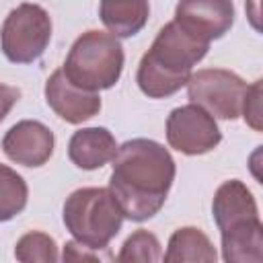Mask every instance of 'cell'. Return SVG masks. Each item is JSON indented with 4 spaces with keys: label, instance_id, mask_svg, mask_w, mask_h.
I'll use <instances>...</instances> for the list:
<instances>
[{
    "label": "cell",
    "instance_id": "1",
    "mask_svg": "<svg viewBox=\"0 0 263 263\" xmlns=\"http://www.w3.org/2000/svg\"><path fill=\"white\" fill-rule=\"evenodd\" d=\"M109 191L123 218L134 222L150 220L160 212L175 181L171 152L148 138H134L117 146L113 156Z\"/></svg>",
    "mask_w": 263,
    "mask_h": 263
},
{
    "label": "cell",
    "instance_id": "2",
    "mask_svg": "<svg viewBox=\"0 0 263 263\" xmlns=\"http://www.w3.org/2000/svg\"><path fill=\"white\" fill-rule=\"evenodd\" d=\"M208 49V41L189 35L175 21L166 23L138 64L136 82L140 90L150 99H166L179 92Z\"/></svg>",
    "mask_w": 263,
    "mask_h": 263
},
{
    "label": "cell",
    "instance_id": "3",
    "mask_svg": "<svg viewBox=\"0 0 263 263\" xmlns=\"http://www.w3.org/2000/svg\"><path fill=\"white\" fill-rule=\"evenodd\" d=\"M212 216L222 236V259L226 263L263 261V224L251 189L238 181H224L212 201Z\"/></svg>",
    "mask_w": 263,
    "mask_h": 263
},
{
    "label": "cell",
    "instance_id": "4",
    "mask_svg": "<svg viewBox=\"0 0 263 263\" xmlns=\"http://www.w3.org/2000/svg\"><path fill=\"white\" fill-rule=\"evenodd\" d=\"M66 230L95 251H105L123 224V214L109 187H80L64 201Z\"/></svg>",
    "mask_w": 263,
    "mask_h": 263
},
{
    "label": "cell",
    "instance_id": "5",
    "mask_svg": "<svg viewBox=\"0 0 263 263\" xmlns=\"http://www.w3.org/2000/svg\"><path fill=\"white\" fill-rule=\"evenodd\" d=\"M123 60V47L115 35L90 29L72 43L62 70L72 84L99 92L117 84Z\"/></svg>",
    "mask_w": 263,
    "mask_h": 263
},
{
    "label": "cell",
    "instance_id": "6",
    "mask_svg": "<svg viewBox=\"0 0 263 263\" xmlns=\"http://www.w3.org/2000/svg\"><path fill=\"white\" fill-rule=\"evenodd\" d=\"M51 41L49 12L33 2H23L8 12L0 29V47L12 64H33Z\"/></svg>",
    "mask_w": 263,
    "mask_h": 263
},
{
    "label": "cell",
    "instance_id": "7",
    "mask_svg": "<svg viewBox=\"0 0 263 263\" xmlns=\"http://www.w3.org/2000/svg\"><path fill=\"white\" fill-rule=\"evenodd\" d=\"M247 82L232 70L203 68L189 76L187 95L191 103L203 107L212 117L236 119L242 109Z\"/></svg>",
    "mask_w": 263,
    "mask_h": 263
},
{
    "label": "cell",
    "instance_id": "8",
    "mask_svg": "<svg viewBox=\"0 0 263 263\" xmlns=\"http://www.w3.org/2000/svg\"><path fill=\"white\" fill-rule=\"evenodd\" d=\"M220 140L222 132L216 119L195 103L181 105L166 117V142L181 154L199 156L212 152Z\"/></svg>",
    "mask_w": 263,
    "mask_h": 263
},
{
    "label": "cell",
    "instance_id": "9",
    "mask_svg": "<svg viewBox=\"0 0 263 263\" xmlns=\"http://www.w3.org/2000/svg\"><path fill=\"white\" fill-rule=\"evenodd\" d=\"M189 35L212 43L234 25L232 0H179L173 18Z\"/></svg>",
    "mask_w": 263,
    "mask_h": 263
},
{
    "label": "cell",
    "instance_id": "10",
    "mask_svg": "<svg viewBox=\"0 0 263 263\" xmlns=\"http://www.w3.org/2000/svg\"><path fill=\"white\" fill-rule=\"evenodd\" d=\"M53 146V132L37 119H23L14 123L2 138V150L8 160L29 168L43 166L51 158Z\"/></svg>",
    "mask_w": 263,
    "mask_h": 263
},
{
    "label": "cell",
    "instance_id": "11",
    "mask_svg": "<svg viewBox=\"0 0 263 263\" xmlns=\"http://www.w3.org/2000/svg\"><path fill=\"white\" fill-rule=\"evenodd\" d=\"M45 101L58 117H62L66 123H72V125H78L101 111L99 92L72 84L62 68H58L47 78Z\"/></svg>",
    "mask_w": 263,
    "mask_h": 263
},
{
    "label": "cell",
    "instance_id": "12",
    "mask_svg": "<svg viewBox=\"0 0 263 263\" xmlns=\"http://www.w3.org/2000/svg\"><path fill=\"white\" fill-rule=\"evenodd\" d=\"M117 152L115 136L107 127H82L68 142V158L82 171H97L113 160Z\"/></svg>",
    "mask_w": 263,
    "mask_h": 263
},
{
    "label": "cell",
    "instance_id": "13",
    "mask_svg": "<svg viewBox=\"0 0 263 263\" xmlns=\"http://www.w3.org/2000/svg\"><path fill=\"white\" fill-rule=\"evenodd\" d=\"M99 16L107 31L117 39L138 35L150 16L148 0H101Z\"/></svg>",
    "mask_w": 263,
    "mask_h": 263
},
{
    "label": "cell",
    "instance_id": "14",
    "mask_svg": "<svg viewBox=\"0 0 263 263\" xmlns=\"http://www.w3.org/2000/svg\"><path fill=\"white\" fill-rule=\"evenodd\" d=\"M162 259L166 263H181V261L216 263L218 253L203 230L195 226H183L171 234L166 253L162 255Z\"/></svg>",
    "mask_w": 263,
    "mask_h": 263
},
{
    "label": "cell",
    "instance_id": "15",
    "mask_svg": "<svg viewBox=\"0 0 263 263\" xmlns=\"http://www.w3.org/2000/svg\"><path fill=\"white\" fill-rule=\"evenodd\" d=\"M29 199V187L25 179L10 166L0 164V222L16 218Z\"/></svg>",
    "mask_w": 263,
    "mask_h": 263
},
{
    "label": "cell",
    "instance_id": "16",
    "mask_svg": "<svg viewBox=\"0 0 263 263\" xmlns=\"http://www.w3.org/2000/svg\"><path fill=\"white\" fill-rule=\"evenodd\" d=\"M14 257L23 263H31V261L53 263L60 259L55 240L49 234L39 232V230H31L18 238V242L14 247Z\"/></svg>",
    "mask_w": 263,
    "mask_h": 263
},
{
    "label": "cell",
    "instance_id": "17",
    "mask_svg": "<svg viewBox=\"0 0 263 263\" xmlns=\"http://www.w3.org/2000/svg\"><path fill=\"white\" fill-rule=\"evenodd\" d=\"M160 259H162V251H160V242H158L156 234L142 230V228L132 232L125 238V242L121 245V251L117 255V261H121V263H132V261L154 263Z\"/></svg>",
    "mask_w": 263,
    "mask_h": 263
},
{
    "label": "cell",
    "instance_id": "18",
    "mask_svg": "<svg viewBox=\"0 0 263 263\" xmlns=\"http://www.w3.org/2000/svg\"><path fill=\"white\" fill-rule=\"evenodd\" d=\"M240 115L255 132L263 129V125H261V80H255L251 86H247Z\"/></svg>",
    "mask_w": 263,
    "mask_h": 263
},
{
    "label": "cell",
    "instance_id": "19",
    "mask_svg": "<svg viewBox=\"0 0 263 263\" xmlns=\"http://www.w3.org/2000/svg\"><path fill=\"white\" fill-rule=\"evenodd\" d=\"M64 261H80V259H90V261H99L101 253L95 249H88L86 245H80L78 240H70L64 245Z\"/></svg>",
    "mask_w": 263,
    "mask_h": 263
},
{
    "label": "cell",
    "instance_id": "20",
    "mask_svg": "<svg viewBox=\"0 0 263 263\" xmlns=\"http://www.w3.org/2000/svg\"><path fill=\"white\" fill-rule=\"evenodd\" d=\"M18 99H21V90L16 86L2 84L0 82V123L4 121V117L8 115V111L14 107V103Z\"/></svg>",
    "mask_w": 263,
    "mask_h": 263
}]
</instances>
